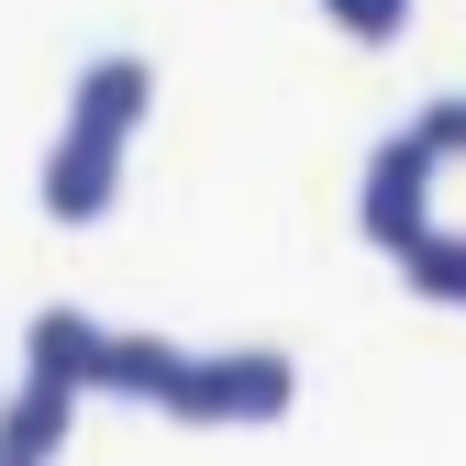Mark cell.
Masks as SVG:
<instances>
[{
	"label": "cell",
	"mask_w": 466,
	"mask_h": 466,
	"mask_svg": "<svg viewBox=\"0 0 466 466\" xmlns=\"http://www.w3.org/2000/svg\"><path fill=\"white\" fill-rule=\"evenodd\" d=\"M300 400V356H278V344H222V356H178L156 411L178 422H267Z\"/></svg>",
	"instance_id": "1"
},
{
	"label": "cell",
	"mask_w": 466,
	"mask_h": 466,
	"mask_svg": "<svg viewBox=\"0 0 466 466\" xmlns=\"http://www.w3.org/2000/svg\"><path fill=\"white\" fill-rule=\"evenodd\" d=\"M111 200H123V145L67 123V134L45 145V211H56V222H100Z\"/></svg>",
	"instance_id": "2"
},
{
	"label": "cell",
	"mask_w": 466,
	"mask_h": 466,
	"mask_svg": "<svg viewBox=\"0 0 466 466\" xmlns=\"http://www.w3.org/2000/svg\"><path fill=\"white\" fill-rule=\"evenodd\" d=\"M145 100H156V67H145L134 45H111V56H89V67H78V89H67V123L123 145V134L145 123Z\"/></svg>",
	"instance_id": "3"
},
{
	"label": "cell",
	"mask_w": 466,
	"mask_h": 466,
	"mask_svg": "<svg viewBox=\"0 0 466 466\" xmlns=\"http://www.w3.org/2000/svg\"><path fill=\"white\" fill-rule=\"evenodd\" d=\"M89 389H67V378H12V400H0V466H45L56 444H67V411H78Z\"/></svg>",
	"instance_id": "4"
},
{
	"label": "cell",
	"mask_w": 466,
	"mask_h": 466,
	"mask_svg": "<svg viewBox=\"0 0 466 466\" xmlns=\"http://www.w3.org/2000/svg\"><path fill=\"white\" fill-rule=\"evenodd\" d=\"M178 356H189V344H167V333H123V322H100V344H89V389H111V400H167Z\"/></svg>",
	"instance_id": "5"
},
{
	"label": "cell",
	"mask_w": 466,
	"mask_h": 466,
	"mask_svg": "<svg viewBox=\"0 0 466 466\" xmlns=\"http://www.w3.org/2000/svg\"><path fill=\"white\" fill-rule=\"evenodd\" d=\"M89 344H100V322H89L78 300H45V311L23 322V367H34V378H67V389H89Z\"/></svg>",
	"instance_id": "6"
},
{
	"label": "cell",
	"mask_w": 466,
	"mask_h": 466,
	"mask_svg": "<svg viewBox=\"0 0 466 466\" xmlns=\"http://www.w3.org/2000/svg\"><path fill=\"white\" fill-rule=\"evenodd\" d=\"M322 12L356 34V45H400V23H411V0H322Z\"/></svg>",
	"instance_id": "7"
}]
</instances>
